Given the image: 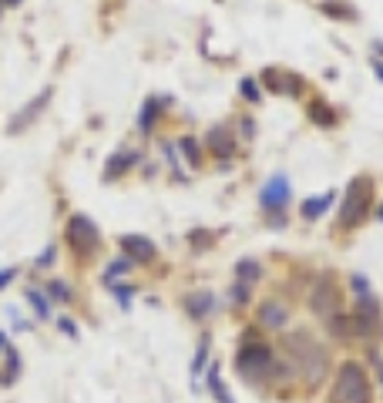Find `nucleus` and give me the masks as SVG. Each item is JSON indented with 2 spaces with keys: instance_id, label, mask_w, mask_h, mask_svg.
Returning <instances> with one entry per match:
<instances>
[{
  "instance_id": "1",
  "label": "nucleus",
  "mask_w": 383,
  "mask_h": 403,
  "mask_svg": "<svg viewBox=\"0 0 383 403\" xmlns=\"http://www.w3.org/2000/svg\"><path fill=\"white\" fill-rule=\"evenodd\" d=\"M282 360L293 366V373L309 387H319L330 373V350L316 336H309L306 329H296V333L282 336Z\"/></svg>"
},
{
  "instance_id": "2",
  "label": "nucleus",
  "mask_w": 383,
  "mask_h": 403,
  "mask_svg": "<svg viewBox=\"0 0 383 403\" xmlns=\"http://www.w3.org/2000/svg\"><path fill=\"white\" fill-rule=\"evenodd\" d=\"M276 370H279V356L262 340L243 343V350L235 353V373L249 387H276Z\"/></svg>"
},
{
  "instance_id": "3",
  "label": "nucleus",
  "mask_w": 383,
  "mask_h": 403,
  "mask_svg": "<svg viewBox=\"0 0 383 403\" xmlns=\"http://www.w3.org/2000/svg\"><path fill=\"white\" fill-rule=\"evenodd\" d=\"M330 403H373V383H370V377H367L363 363L343 360V363L336 366Z\"/></svg>"
},
{
  "instance_id": "4",
  "label": "nucleus",
  "mask_w": 383,
  "mask_h": 403,
  "mask_svg": "<svg viewBox=\"0 0 383 403\" xmlns=\"http://www.w3.org/2000/svg\"><path fill=\"white\" fill-rule=\"evenodd\" d=\"M370 202H373V182L370 178H353L346 185V195H343V205H340V228H357L367 212H370Z\"/></svg>"
},
{
  "instance_id": "5",
  "label": "nucleus",
  "mask_w": 383,
  "mask_h": 403,
  "mask_svg": "<svg viewBox=\"0 0 383 403\" xmlns=\"http://www.w3.org/2000/svg\"><path fill=\"white\" fill-rule=\"evenodd\" d=\"M309 309L316 316H326V319L336 313H343V296L336 289L333 276H319L316 282H313V289H309Z\"/></svg>"
},
{
  "instance_id": "6",
  "label": "nucleus",
  "mask_w": 383,
  "mask_h": 403,
  "mask_svg": "<svg viewBox=\"0 0 383 403\" xmlns=\"http://www.w3.org/2000/svg\"><path fill=\"white\" fill-rule=\"evenodd\" d=\"M64 236H67L71 252H77V255H91L94 245H98V226L91 222L88 215H71V219H67V228H64Z\"/></svg>"
},
{
  "instance_id": "7",
  "label": "nucleus",
  "mask_w": 383,
  "mask_h": 403,
  "mask_svg": "<svg viewBox=\"0 0 383 403\" xmlns=\"http://www.w3.org/2000/svg\"><path fill=\"white\" fill-rule=\"evenodd\" d=\"M293 189H289V178L286 175H272L259 189V205L266 209V215H276V212H286V202H289Z\"/></svg>"
},
{
  "instance_id": "8",
  "label": "nucleus",
  "mask_w": 383,
  "mask_h": 403,
  "mask_svg": "<svg viewBox=\"0 0 383 403\" xmlns=\"http://www.w3.org/2000/svg\"><path fill=\"white\" fill-rule=\"evenodd\" d=\"M118 245H121V252L131 263H152L155 259V242L148 236H121Z\"/></svg>"
},
{
  "instance_id": "9",
  "label": "nucleus",
  "mask_w": 383,
  "mask_h": 403,
  "mask_svg": "<svg viewBox=\"0 0 383 403\" xmlns=\"http://www.w3.org/2000/svg\"><path fill=\"white\" fill-rule=\"evenodd\" d=\"M255 316H259V326H266V329H282L286 323H289V309H286L282 302H276V299L262 302Z\"/></svg>"
},
{
  "instance_id": "10",
  "label": "nucleus",
  "mask_w": 383,
  "mask_h": 403,
  "mask_svg": "<svg viewBox=\"0 0 383 403\" xmlns=\"http://www.w3.org/2000/svg\"><path fill=\"white\" fill-rule=\"evenodd\" d=\"M48 101H51V88H44L38 94V98L30 101V104H27L24 111L21 114H13V125H11V131H21V128H27L30 125V121H34V118H38L40 111H44V108H48Z\"/></svg>"
},
{
  "instance_id": "11",
  "label": "nucleus",
  "mask_w": 383,
  "mask_h": 403,
  "mask_svg": "<svg viewBox=\"0 0 383 403\" xmlns=\"http://www.w3.org/2000/svg\"><path fill=\"white\" fill-rule=\"evenodd\" d=\"M185 309H189L192 319H205V316H212V313H216V296H212L209 289L192 292L189 299H185Z\"/></svg>"
},
{
  "instance_id": "12",
  "label": "nucleus",
  "mask_w": 383,
  "mask_h": 403,
  "mask_svg": "<svg viewBox=\"0 0 383 403\" xmlns=\"http://www.w3.org/2000/svg\"><path fill=\"white\" fill-rule=\"evenodd\" d=\"M138 162V155H135V151H115V155H111V158H108V165H104V178H118V175H125L128 168H131V165Z\"/></svg>"
},
{
  "instance_id": "13",
  "label": "nucleus",
  "mask_w": 383,
  "mask_h": 403,
  "mask_svg": "<svg viewBox=\"0 0 383 403\" xmlns=\"http://www.w3.org/2000/svg\"><path fill=\"white\" fill-rule=\"evenodd\" d=\"M326 329H330L336 340H357V329H353V316H346V313H336L326 319Z\"/></svg>"
},
{
  "instance_id": "14",
  "label": "nucleus",
  "mask_w": 383,
  "mask_h": 403,
  "mask_svg": "<svg viewBox=\"0 0 383 403\" xmlns=\"http://www.w3.org/2000/svg\"><path fill=\"white\" fill-rule=\"evenodd\" d=\"M333 202H336V192H323V195H313V199H306V202H303V219H309V222H313V219H319V215L326 212Z\"/></svg>"
},
{
  "instance_id": "15",
  "label": "nucleus",
  "mask_w": 383,
  "mask_h": 403,
  "mask_svg": "<svg viewBox=\"0 0 383 403\" xmlns=\"http://www.w3.org/2000/svg\"><path fill=\"white\" fill-rule=\"evenodd\" d=\"M209 148L216 151L218 158H226V155H232V148H235V141H232V135H229V128H212L209 131Z\"/></svg>"
},
{
  "instance_id": "16",
  "label": "nucleus",
  "mask_w": 383,
  "mask_h": 403,
  "mask_svg": "<svg viewBox=\"0 0 383 403\" xmlns=\"http://www.w3.org/2000/svg\"><path fill=\"white\" fill-rule=\"evenodd\" d=\"M309 121H316V125H323V128H330V125H336V111H333L326 101H309Z\"/></svg>"
},
{
  "instance_id": "17",
  "label": "nucleus",
  "mask_w": 383,
  "mask_h": 403,
  "mask_svg": "<svg viewBox=\"0 0 383 403\" xmlns=\"http://www.w3.org/2000/svg\"><path fill=\"white\" fill-rule=\"evenodd\" d=\"M259 276H262V269H259V263H255V259H239V263H235V282L252 286Z\"/></svg>"
},
{
  "instance_id": "18",
  "label": "nucleus",
  "mask_w": 383,
  "mask_h": 403,
  "mask_svg": "<svg viewBox=\"0 0 383 403\" xmlns=\"http://www.w3.org/2000/svg\"><path fill=\"white\" fill-rule=\"evenodd\" d=\"M209 393H212V397H216L218 403H235V400L229 397V390L222 387V377H218V366H212V363H209Z\"/></svg>"
},
{
  "instance_id": "19",
  "label": "nucleus",
  "mask_w": 383,
  "mask_h": 403,
  "mask_svg": "<svg viewBox=\"0 0 383 403\" xmlns=\"http://www.w3.org/2000/svg\"><path fill=\"white\" fill-rule=\"evenodd\" d=\"M209 350H212V340H209V336H202L199 350H195V363H192V383H199V373L209 366Z\"/></svg>"
},
{
  "instance_id": "20",
  "label": "nucleus",
  "mask_w": 383,
  "mask_h": 403,
  "mask_svg": "<svg viewBox=\"0 0 383 403\" xmlns=\"http://www.w3.org/2000/svg\"><path fill=\"white\" fill-rule=\"evenodd\" d=\"M27 302L34 306V316H38V319H51V299L40 289H27Z\"/></svg>"
},
{
  "instance_id": "21",
  "label": "nucleus",
  "mask_w": 383,
  "mask_h": 403,
  "mask_svg": "<svg viewBox=\"0 0 383 403\" xmlns=\"http://www.w3.org/2000/svg\"><path fill=\"white\" fill-rule=\"evenodd\" d=\"M131 265H135L131 259H115V263L104 269V286H111L118 276H128V272H131Z\"/></svg>"
},
{
  "instance_id": "22",
  "label": "nucleus",
  "mask_w": 383,
  "mask_h": 403,
  "mask_svg": "<svg viewBox=\"0 0 383 403\" xmlns=\"http://www.w3.org/2000/svg\"><path fill=\"white\" fill-rule=\"evenodd\" d=\"M155 118H158V101H145V108H141V131H152L155 128Z\"/></svg>"
},
{
  "instance_id": "23",
  "label": "nucleus",
  "mask_w": 383,
  "mask_h": 403,
  "mask_svg": "<svg viewBox=\"0 0 383 403\" xmlns=\"http://www.w3.org/2000/svg\"><path fill=\"white\" fill-rule=\"evenodd\" d=\"M48 292H51L57 302H71V296H74V292H71V286H64L61 279H51V282H48Z\"/></svg>"
},
{
  "instance_id": "24",
  "label": "nucleus",
  "mask_w": 383,
  "mask_h": 403,
  "mask_svg": "<svg viewBox=\"0 0 383 403\" xmlns=\"http://www.w3.org/2000/svg\"><path fill=\"white\" fill-rule=\"evenodd\" d=\"M179 145H182V151H185L189 165H202V155H199V141H195V138H182Z\"/></svg>"
},
{
  "instance_id": "25",
  "label": "nucleus",
  "mask_w": 383,
  "mask_h": 403,
  "mask_svg": "<svg viewBox=\"0 0 383 403\" xmlns=\"http://www.w3.org/2000/svg\"><path fill=\"white\" fill-rule=\"evenodd\" d=\"M108 289L115 292V299L121 302V309H128V306H131V296H135V289H131V286H118V282H111Z\"/></svg>"
},
{
  "instance_id": "26",
  "label": "nucleus",
  "mask_w": 383,
  "mask_h": 403,
  "mask_svg": "<svg viewBox=\"0 0 383 403\" xmlns=\"http://www.w3.org/2000/svg\"><path fill=\"white\" fill-rule=\"evenodd\" d=\"M229 302H232V306H245V302H249V286L235 282V286L229 289Z\"/></svg>"
},
{
  "instance_id": "27",
  "label": "nucleus",
  "mask_w": 383,
  "mask_h": 403,
  "mask_svg": "<svg viewBox=\"0 0 383 403\" xmlns=\"http://www.w3.org/2000/svg\"><path fill=\"white\" fill-rule=\"evenodd\" d=\"M239 88H243V98L259 101V84H255L252 77H243V84H239Z\"/></svg>"
},
{
  "instance_id": "28",
  "label": "nucleus",
  "mask_w": 383,
  "mask_h": 403,
  "mask_svg": "<svg viewBox=\"0 0 383 403\" xmlns=\"http://www.w3.org/2000/svg\"><path fill=\"white\" fill-rule=\"evenodd\" d=\"M7 319H11V323H13V329H21V333H24V329H30V323H27L24 316H21V309H13V306H11V309H7Z\"/></svg>"
},
{
  "instance_id": "29",
  "label": "nucleus",
  "mask_w": 383,
  "mask_h": 403,
  "mask_svg": "<svg viewBox=\"0 0 383 403\" xmlns=\"http://www.w3.org/2000/svg\"><path fill=\"white\" fill-rule=\"evenodd\" d=\"M57 326H61V333H67L71 340H77V323H74V319H67V316H61V319H57Z\"/></svg>"
},
{
  "instance_id": "30",
  "label": "nucleus",
  "mask_w": 383,
  "mask_h": 403,
  "mask_svg": "<svg viewBox=\"0 0 383 403\" xmlns=\"http://www.w3.org/2000/svg\"><path fill=\"white\" fill-rule=\"evenodd\" d=\"M54 245H48V249H44V255H38V259H34V265H38V269H48V265L54 263Z\"/></svg>"
},
{
  "instance_id": "31",
  "label": "nucleus",
  "mask_w": 383,
  "mask_h": 403,
  "mask_svg": "<svg viewBox=\"0 0 383 403\" xmlns=\"http://www.w3.org/2000/svg\"><path fill=\"white\" fill-rule=\"evenodd\" d=\"M350 282H353V292H360V296H370V282H367V276H353Z\"/></svg>"
},
{
  "instance_id": "32",
  "label": "nucleus",
  "mask_w": 383,
  "mask_h": 403,
  "mask_svg": "<svg viewBox=\"0 0 383 403\" xmlns=\"http://www.w3.org/2000/svg\"><path fill=\"white\" fill-rule=\"evenodd\" d=\"M13 276H17V269H0V289H4V286H7Z\"/></svg>"
},
{
  "instance_id": "33",
  "label": "nucleus",
  "mask_w": 383,
  "mask_h": 403,
  "mask_svg": "<svg viewBox=\"0 0 383 403\" xmlns=\"http://www.w3.org/2000/svg\"><path fill=\"white\" fill-rule=\"evenodd\" d=\"M243 135L245 138H252V118H243Z\"/></svg>"
},
{
  "instance_id": "34",
  "label": "nucleus",
  "mask_w": 383,
  "mask_h": 403,
  "mask_svg": "<svg viewBox=\"0 0 383 403\" xmlns=\"http://www.w3.org/2000/svg\"><path fill=\"white\" fill-rule=\"evenodd\" d=\"M0 353H7V336L0 333Z\"/></svg>"
},
{
  "instance_id": "35",
  "label": "nucleus",
  "mask_w": 383,
  "mask_h": 403,
  "mask_svg": "<svg viewBox=\"0 0 383 403\" xmlns=\"http://www.w3.org/2000/svg\"><path fill=\"white\" fill-rule=\"evenodd\" d=\"M377 219H380V222H383V205H380V209H377Z\"/></svg>"
},
{
  "instance_id": "36",
  "label": "nucleus",
  "mask_w": 383,
  "mask_h": 403,
  "mask_svg": "<svg viewBox=\"0 0 383 403\" xmlns=\"http://www.w3.org/2000/svg\"><path fill=\"white\" fill-rule=\"evenodd\" d=\"M0 7H4V0H0Z\"/></svg>"
}]
</instances>
